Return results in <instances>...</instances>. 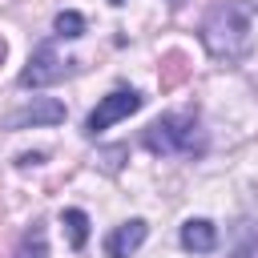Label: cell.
Returning <instances> with one entry per match:
<instances>
[{"instance_id":"1","label":"cell","mask_w":258,"mask_h":258,"mask_svg":"<svg viewBox=\"0 0 258 258\" xmlns=\"http://www.w3.org/2000/svg\"><path fill=\"white\" fill-rule=\"evenodd\" d=\"M202 44L218 64H238L250 56V4L242 0H218L202 20Z\"/></svg>"},{"instance_id":"2","label":"cell","mask_w":258,"mask_h":258,"mask_svg":"<svg viewBox=\"0 0 258 258\" xmlns=\"http://www.w3.org/2000/svg\"><path fill=\"white\" fill-rule=\"evenodd\" d=\"M145 149L149 153H181V157H202L206 153V133L194 113H165L145 129Z\"/></svg>"},{"instance_id":"3","label":"cell","mask_w":258,"mask_h":258,"mask_svg":"<svg viewBox=\"0 0 258 258\" xmlns=\"http://www.w3.org/2000/svg\"><path fill=\"white\" fill-rule=\"evenodd\" d=\"M145 105V97L137 93V89H113L109 97H101V105L85 117V133L89 137H101L109 125H117V121H125L129 113H137Z\"/></svg>"},{"instance_id":"4","label":"cell","mask_w":258,"mask_h":258,"mask_svg":"<svg viewBox=\"0 0 258 258\" xmlns=\"http://www.w3.org/2000/svg\"><path fill=\"white\" fill-rule=\"evenodd\" d=\"M60 77H69V60H60V56H56V44L44 40V44L32 48L28 69L20 73V85H24V89H44V85H56Z\"/></svg>"},{"instance_id":"5","label":"cell","mask_w":258,"mask_h":258,"mask_svg":"<svg viewBox=\"0 0 258 258\" xmlns=\"http://www.w3.org/2000/svg\"><path fill=\"white\" fill-rule=\"evenodd\" d=\"M64 121V105L56 101V97H32L28 105H20V109H12L0 125L8 129V133H20V129H36V125H60Z\"/></svg>"},{"instance_id":"6","label":"cell","mask_w":258,"mask_h":258,"mask_svg":"<svg viewBox=\"0 0 258 258\" xmlns=\"http://www.w3.org/2000/svg\"><path fill=\"white\" fill-rule=\"evenodd\" d=\"M145 238H149V226H145L141 218H129V222H121L117 230H109V238H105V254H109V258H129V254L141 250Z\"/></svg>"},{"instance_id":"7","label":"cell","mask_w":258,"mask_h":258,"mask_svg":"<svg viewBox=\"0 0 258 258\" xmlns=\"http://www.w3.org/2000/svg\"><path fill=\"white\" fill-rule=\"evenodd\" d=\"M181 246H185L189 254H210V250L218 246V226H214L210 218H189V222L181 226Z\"/></svg>"},{"instance_id":"8","label":"cell","mask_w":258,"mask_h":258,"mask_svg":"<svg viewBox=\"0 0 258 258\" xmlns=\"http://www.w3.org/2000/svg\"><path fill=\"white\" fill-rule=\"evenodd\" d=\"M60 222L69 230V246L73 250H85V242H89V214L77 210V206H69V210H60Z\"/></svg>"},{"instance_id":"9","label":"cell","mask_w":258,"mask_h":258,"mask_svg":"<svg viewBox=\"0 0 258 258\" xmlns=\"http://www.w3.org/2000/svg\"><path fill=\"white\" fill-rule=\"evenodd\" d=\"M16 258H48V238H44V222H32V226H28L24 234H20Z\"/></svg>"},{"instance_id":"10","label":"cell","mask_w":258,"mask_h":258,"mask_svg":"<svg viewBox=\"0 0 258 258\" xmlns=\"http://www.w3.org/2000/svg\"><path fill=\"white\" fill-rule=\"evenodd\" d=\"M52 28H56L60 40H77V36H85V16H81L77 8H64V12H56Z\"/></svg>"},{"instance_id":"11","label":"cell","mask_w":258,"mask_h":258,"mask_svg":"<svg viewBox=\"0 0 258 258\" xmlns=\"http://www.w3.org/2000/svg\"><path fill=\"white\" fill-rule=\"evenodd\" d=\"M230 258H258V234L246 230V222H242V230H238V246L230 250Z\"/></svg>"},{"instance_id":"12","label":"cell","mask_w":258,"mask_h":258,"mask_svg":"<svg viewBox=\"0 0 258 258\" xmlns=\"http://www.w3.org/2000/svg\"><path fill=\"white\" fill-rule=\"evenodd\" d=\"M181 77H185V56H181V52H169V56H165V77H161V89H173Z\"/></svg>"},{"instance_id":"13","label":"cell","mask_w":258,"mask_h":258,"mask_svg":"<svg viewBox=\"0 0 258 258\" xmlns=\"http://www.w3.org/2000/svg\"><path fill=\"white\" fill-rule=\"evenodd\" d=\"M44 161V153H20L16 157V165H40Z\"/></svg>"},{"instance_id":"14","label":"cell","mask_w":258,"mask_h":258,"mask_svg":"<svg viewBox=\"0 0 258 258\" xmlns=\"http://www.w3.org/2000/svg\"><path fill=\"white\" fill-rule=\"evenodd\" d=\"M4 56H8V44H4V36H0V60H4Z\"/></svg>"},{"instance_id":"15","label":"cell","mask_w":258,"mask_h":258,"mask_svg":"<svg viewBox=\"0 0 258 258\" xmlns=\"http://www.w3.org/2000/svg\"><path fill=\"white\" fill-rule=\"evenodd\" d=\"M113 4H121V0H113Z\"/></svg>"}]
</instances>
